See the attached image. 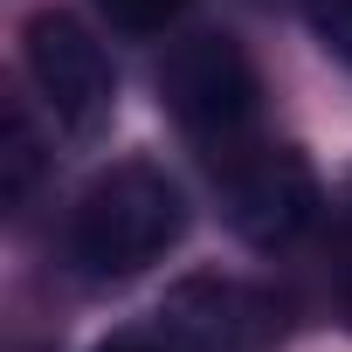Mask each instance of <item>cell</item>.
<instances>
[{"instance_id":"cell-1","label":"cell","mask_w":352,"mask_h":352,"mask_svg":"<svg viewBox=\"0 0 352 352\" xmlns=\"http://www.w3.org/2000/svg\"><path fill=\"white\" fill-rule=\"evenodd\" d=\"M180 235H187V201L152 159H124L97 173L69 214V256L90 276H138Z\"/></svg>"},{"instance_id":"cell-2","label":"cell","mask_w":352,"mask_h":352,"mask_svg":"<svg viewBox=\"0 0 352 352\" xmlns=\"http://www.w3.org/2000/svg\"><path fill=\"white\" fill-rule=\"evenodd\" d=\"M159 104L194 145H208V159H221V152L249 145L263 83L235 35H187V42H173V56L159 69Z\"/></svg>"},{"instance_id":"cell-3","label":"cell","mask_w":352,"mask_h":352,"mask_svg":"<svg viewBox=\"0 0 352 352\" xmlns=\"http://www.w3.org/2000/svg\"><path fill=\"white\" fill-rule=\"evenodd\" d=\"M221 173V201H228V228L249 249H290L311 221H318V173L297 145H235L214 159Z\"/></svg>"},{"instance_id":"cell-4","label":"cell","mask_w":352,"mask_h":352,"mask_svg":"<svg viewBox=\"0 0 352 352\" xmlns=\"http://www.w3.org/2000/svg\"><path fill=\"white\" fill-rule=\"evenodd\" d=\"M21 42H28V76H35L42 104L56 111V124L69 138H97L118 111V76H111L104 49L90 42V28L69 14H35L21 28Z\"/></svg>"},{"instance_id":"cell-5","label":"cell","mask_w":352,"mask_h":352,"mask_svg":"<svg viewBox=\"0 0 352 352\" xmlns=\"http://www.w3.org/2000/svg\"><path fill=\"white\" fill-rule=\"evenodd\" d=\"M159 331L180 352H276L283 304L242 276H187L166 290Z\"/></svg>"},{"instance_id":"cell-6","label":"cell","mask_w":352,"mask_h":352,"mask_svg":"<svg viewBox=\"0 0 352 352\" xmlns=\"http://www.w3.org/2000/svg\"><path fill=\"white\" fill-rule=\"evenodd\" d=\"M0 138H8V152H0V201L21 208L28 187H35V173H42V145H35V124L21 104H8V118H0Z\"/></svg>"},{"instance_id":"cell-7","label":"cell","mask_w":352,"mask_h":352,"mask_svg":"<svg viewBox=\"0 0 352 352\" xmlns=\"http://www.w3.org/2000/svg\"><path fill=\"white\" fill-rule=\"evenodd\" d=\"M97 14L118 35H166L173 21L187 14V0H97Z\"/></svg>"},{"instance_id":"cell-8","label":"cell","mask_w":352,"mask_h":352,"mask_svg":"<svg viewBox=\"0 0 352 352\" xmlns=\"http://www.w3.org/2000/svg\"><path fill=\"white\" fill-rule=\"evenodd\" d=\"M304 14H311V35L338 63H352V0H304Z\"/></svg>"},{"instance_id":"cell-9","label":"cell","mask_w":352,"mask_h":352,"mask_svg":"<svg viewBox=\"0 0 352 352\" xmlns=\"http://www.w3.org/2000/svg\"><path fill=\"white\" fill-rule=\"evenodd\" d=\"M97 352H180V345H173V338H166V331L152 324V331H111V338H104Z\"/></svg>"},{"instance_id":"cell-10","label":"cell","mask_w":352,"mask_h":352,"mask_svg":"<svg viewBox=\"0 0 352 352\" xmlns=\"http://www.w3.org/2000/svg\"><path fill=\"white\" fill-rule=\"evenodd\" d=\"M345 318H352V283H345Z\"/></svg>"}]
</instances>
